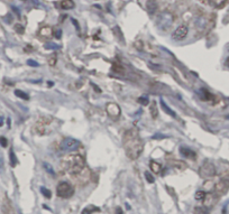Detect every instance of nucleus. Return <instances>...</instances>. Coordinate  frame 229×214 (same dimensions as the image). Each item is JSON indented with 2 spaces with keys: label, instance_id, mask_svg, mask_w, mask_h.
<instances>
[{
  "label": "nucleus",
  "instance_id": "1",
  "mask_svg": "<svg viewBox=\"0 0 229 214\" xmlns=\"http://www.w3.org/2000/svg\"><path fill=\"white\" fill-rule=\"evenodd\" d=\"M124 147L130 159H137L143 151V141L136 130H128L124 137Z\"/></svg>",
  "mask_w": 229,
  "mask_h": 214
},
{
  "label": "nucleus",
  "instance_id": "2",
  "mask_svg": "<svg viewBox=\"0 0 229 214\" xmlns=\"http://www.w3.org/2000/svg\"><path fill=\"white\" fill-rule=\"evenodd\" d=\"M62 166L70 174H79L84 168V159L80 155H70L63 159Z\"/></svg>",
  "mask_w": 229,
  "mask_h": 214
},
{
  "label": "nucleus",
  "instance_id": "3",
  "mask_svg": "<svg viewBox=\"0 0 229 214\" xmlns=\"http://www.w3.org/2000/svg\"><path fill=\"white\" fill-rule=\"evenodd\" d=\"M173 21H174V18H173V15H172L171 12L163 11L157 17L156 24H157V27L160 28V29L167 30L173 25Z\"/></svg>",
  "mask_w": 229,
  "mask_h": 214
},
{
  "label": "nucleus",
  "instance_id": "4",
  "mask_svg": "<svg viewBox=\"0 0 229 214\" xmlns=\"http://www.w3.org/2000/svg\"><path fill=\"white\" fill-rule=\"evenodd\" d=\"M56 193L58 197H62V199H69L74 194V188L71 184L67 183V182H62L60 184L57 185L56 188Z\"/></svg>",
  "mask_w": 229,
  "mask_h": 214
},
{
  "label": "nucleus",
  "instance_id": "5",
  "mask_svg": "<svg viewBox=\"0 0 229 214\" xmlns=\"http://www.w3.org/2000/svg\"><path fill=\"white\" fill-rule=\"evenodd\" d=\"M200 176L202 178H205V179H209V178L214 177L216 175V167L212 163L210 162H205L203 165L200 167Z\"/></svg>",
  "mask_w": 229,
  "mask_h": 214
},
{
  "label": "nucleus",
  "instance_id": "6",
  "mask_svg": "<svg viewBox=\"0 0 229 214\" xmlns=\"http://www.w3.org/2000/svg\"><path fill=\"white\" fill-rule=\"evenodd\" d=\"M79 147H80V141L74 138H71V137L65 138L61 144V149H63L65 151L76 150V149H79Z\"/></svg>",
  "mask_w": 229,
  "mask_h": 214
},
{
  "label": "nucleus",
  "instance_id": "7",
  "mask_svg": "<svg viewBox=\"0 0 229 214\" xmlns=\"http://www.w3.org/2000/svg\"><path fill=\"white\" fill-rule=\"evenodd\" d=\"M188 33H189L188 26L181 25L180 27H178L174 31H173V34H172V39H174V40H183V39L187 37Z\"/></svg>",
  "mask_w": 229,
  "mask_h": 214
},
{
  "label": "nucleus",
  "instance_id": "8",
  "mask_svg": "<svg viewBox=\"0 0 229 214\" xmlns=\"http://www.w3.org/2000/svg\"><path fill=\"white\" fill-rule=\"evenodd\" d=\"M106 110H107V113L111 118H118L120 115V112H121L119 106L114 102H109L106 106Z\"/></svg>",
  "mask_w": 229,
  "mask_h": 214
},
{
  "label": "nucleus",
  "instance_id": "9",
  "mask_svg": "<svg viewBox=\"0 0 229 214\" xmlns=\"http://www.w3.org/2000/svg\"><path fill=\"white\" fill-rule=\"evenodd\" d=\"M229 188V181H227V179H221V181H219L216 184V186H214V193L217 194L218 196L219 195H223V194H225L228 191Z\"/></svg>",
  "mask_w": 229,
  "mask_h": 214
},
{
  "label": "nucleus",
  "instance_id": "10",
  "mask_svg": "<svg viewBox=\"0 0 229 214\" xmlns=\"http://www.w3.org/2000/svg\"><path fill=\"white\" fill-rule=\"evenodd\" d=\"M218 199H219V196L216 193H209L205 195V199H203V205H205V208H210L214 206V204L218 202Z\"/></svg>",
  "mask_w": 229,
  "mask_h": 214
},
{
  "label": "nucleus",
  "instance_id": "11",
  "mask_svg": "<svg viewBox=\"0 0 229 214\" xmlns=\"http://www.w3.org/2000/svg\"><path fill=\"white\" fill-rule=\"evenodd\" d=\"M1 211H2V214H15L12 204L8 197H5V199H3L2 206H1Z\"/></svg>",
  "mask_w": 229,
  "mask_h": 214
},
{
  "label": "nucleus",
  "instance_id": "12",
  "mask_svg": "<svg viewBox=\"0 0 229 214\" xmlns=\"http://www.w3.org/2000/svg\"><path fill=\"white\" fill-rule=\"evenodd\" d=\"M180 154H181L183 157H185V158H189V159H196V157H197L196 153H194L193 150H191V149H189V148H187V147L180 148Z\"/></svg>",
  "mask_w": 229,
  "mask_h": 214
},
{
  "label": "nucleus",
  "instance_id": "13",
  "mask_svg": "<svg viewBox=\"0 0 229 214\" xmlns=\"http://www.w3.org/2000/svg\"><path fill=\"white\" fill-rule=\"evenodd\" d=\"M146 8H147V11L149 12L151 15L155 14V11L157 10V2H156V0H148Z\"/></svg>",
  "mask_w": 229,
  "mask_h": 214
},
{
  "label": "nucleus",
  "instance_id": "14",
  "mask_svg": "<svg viewBox=\"0 0 229 214\" xmlns=\"http://www.w3.org/2000/svg\"><path fill=\"white\" fill-rule=\"evenodd\" d=\"M161 106H162V109L164 110V112H165V113H167V115H170L171 117H173V118H176V113H175V112L173 111V110H172L170 107H167V104L164 102V100H163V99H161Z\"/></svg>",
  "mask_w": 229,
  "mask_h": 214
},
{
  "label": "nucleus",
  "instance_id": "15",
  "mask_svg": "<svg viewBox=\"0 0 229 214\" xmlns=\"http://www.w3.org/2000/svg\"><path fill=\"white\" fill-rule=\"evenodd\" d=\"M76 6V3L73 2V0H62L61 1V8L62 9H73Z\"/></svg>",
  "mask_w": 229,
  "mask_h": 214
},
{
  "label": "nucleus",
  "instance_id": "16",
  "mask_svg": "<svg viewBox=\"0 0 229 214\" xmlns=\"http://www.w3.org/2000/svg\"><path fill=\"white\" fill-rule=\"evenodd\" d=\"M149 113H151L153 119H156V118L158 117V109H157L156 102H155V101H152L151 107H149Z\"/></svg>",
  "mask_w": 229,
  "mask_h": 214
},
{
  "label": "nucleus",
  "instance_id": "17",
  "mask_svg": "<svg viewBox=\"0 0 229 214\" xmlns=\"http://www.w3.org/2000/svg\"><path fill=\"white\" fill-rule=\"evenodd\" d=\"M100 208L94 206V205H88L87 208L82 211V214H92L93 212H99Z\"/></svg>",
  "mask_w": 229,
  "mask_h": 214
},
{
  "label": "nucleus",
  "instance_id": "18",
  "mask_svg": "<svg viewBox=\"0 0 229 214\" xmlns=\"http://www.w3.org/2000/svg\"><path fill=\"white\" fill-rule=\"evenodd\" d=\"M226 1L227 0H209V3L214 8H221L226 3Z\"/></svg>",
  "mask_w": 229,
  "mask_h": 214
},
{
  "label": "nucleus",
  "instance_id": "19",
  "mask_svg": "<svg viewBox=\"0 0 229 214\" xmlns=\"http://www.w3.org/2000/svg\"><path fill=\"white\" fill-rule=\"evenodd\" d=\"M149 165H151L152 172L155 173V174H160V172H161V165H160V164L156 163L155 160H152Z\"/></svg>",
  "mask_w": 229,
  "mask_h": 214
},
{
  "label": "nucleus",
  "instance_id": "20",
  "mask_svg": "<svg viewBox=\"0 0 229 214\" xmlns=\"http://www.w3.org/2000/svg\"><path fill=\"white\" fill-rule=\"evenodd\" d=\"M199 94H200V97H201L202 100H211L212 99V95H211V94L209 93L205 89H201L200 92H199Z\"/></svg>",
  "mask_w": 229,
  "mask_h": 214
},
{
  "label": "nucleus",
  "instance_id": "21",
  "mask_svg": "<svg viewBox=\"0 0 229 214\" xmlns=\"http://www.w3.org/2000/svg\"><path fill=\"white\" fill-rule=\"evenodd\" d=\"M194 214H209V208H205V206H197L193 211Z\"/></svg>",
  "mask_w": 229,
  "mask_h": 214
},
{
  "label": "nucleus",
  "instance_id": "22",
  "mask_svg": "<svg viewBox=\"0 0 229 214\" xmlns=\"http://www.w3.org/2000/svg\"><path fill=\"white\" fill-rule=\"evenodd\" d=\"M15 95L23 100H29V95H28L27 93H25L24 91H21V90H15Z\"/></svg>",
  "mask_w": 229,
  "mask_h": 214
},
{
  "label": "nucleus",
  "instance_id": "23",
  "mask_svg": "<svg viewBox=\"0 0 229 214\" xmlns=\"http://www.w3.org/2000/svg\"><path fill=\"white\" fill-rule=\"evenodd\" d=\"M9 158H10V165H11V167H15L17 165V157H16L15 153H14L12 149L9 151Z\"/></svg>",
  "mask_w": 229,
  "mask_h": 214
},
{
  "label": "nucleus",
  "instance_id": "24",
  "mask_svg": "<svg viewBox=\"0 0 229 214\" xmlns=\"http://www.w3.org/2000/svg\"><path fill=\"white\" fill-rule=\"evenodd\" d=\"M42 36H51L52 35V28L51 27H43L39 31Z\"/></svg>",
  "mask_w": 229,
  "mask_h": 214
},
{
  "label": "nucleus",
  "instance_id": "25",
  "mask_svg": "<svg viewBox=\"0 0 229 214\" xmlns=\"http://www.w3.org/2000/svg\"><path fill=\"white\" fill-rule=\"evenodd\" d=\"M41 193L43 194V196H45L46 199H51L52 197V192L50 190H47L46 187H41Z\"/></svg>",
  "mask_w": 229,
  "mask_h": 214
},
{
  "label": "nucleus",
  "instance_id": "26",
  "mask_svg": "<svg viewBox=\"0 0 229 214\" xmlns=\"http://www.w3.org/2000/svg\"><path fill=\"white\" fill-rule=\"evenodd\" d=\"M44 47H45V49H60L61 48L60 45L54 44V43H46L45 45H44Z\"/></svg>",
  "mask_w": 229,
  "mask_h": 214
},
{
  "label": "nucleus",
  "instance_id": "27",
  "mask_svg": "<svg viewBox=\"0 0 229 214\" xmlns=\"http://www.w3.org/2000/svg\"><path fill=\"white\" fill-rule=\"evenodd\" d=\"M43 167H44V169H45L48 174H52V175H54V174H55L54 169H53L52 165H50L48 163H43Z\"/></svg>",
  "mask_w": 229,
  "mask_h": 214
},
{
  "label": "nucleus",
  "instance_id": "28",
  "mask_svg": "<svg viewBox=\"0 0 229 214\" xmlns=\"http://www.w3.org/2000/svg\"><path fill=\"white\" fill-rule=\"evenodd\" d=\"M205 195H207V193L205 192H203V191H198L196 193V199H198V201H203L205 197Z\"/></svg>",
  "mask_w": 229,
  "mask_h": 214
},
{
  "label": "nucleus",
  "instance_id": "29",
  "mask_svg": "<svg viewBox=\"0 0 229 214\" xmlns=\"http://www.w3.org/2000/svg\"><path fill=\"white\" fill-rule=\"evenodd\" d=\"M145 178H146V181L148 182V183H151V184H153L154 182H155V178H154V176L152 175L149 172H145Z\"/></svg>",
  "mask_w": 229,
  "mask_h": 214
},
{
  "label": "nucleus",
  "instance_id": "30",
  "mask_svg": "<svg viewBox=\"0 0 229 214\" xmlns=\"http://www.w3.org/2000/svg\"><path fill=\"white\" fill-rule=\"evenodd\" d=\"M138 102L140 103L142 106H148L149 101H148V98L147 97H140L138 99Z\"/></svg>",
  "mask_w": 229,
  "mask_h": 214
},
{
  "label": "nucleus",
  "instance_id": "31",
  "mask_svg": "<svg viewBox=\"0 0 229 214\" xmlns=\"http://www.w3.org/2000/svg\"><path fill=\"white\" fill-rule=\"evenodd\" d=\"M174 166L175 167H178V168H180V169H185V167H187V165H185L183 162H175Z\"/></svg>",
  "mask_w": 229,
  "mask_h": 214
},
{
  "label": "nucleus",
  "instance_id": "32",
  "mask_svg": "<svg viewBox=\"0 0 229 214\" xmlns=\"http://www.w3.org/2000/svg\"><path fill=\"white\" fill-rule=\"evenodd\" d=\"M0 145H1V147L6 148L7 146H8V140H7V138H5V137H0Z\"/></svg>",
  "mask_w": 229,
  "mask_h": 214
},
{
  "label": "nucleus",
  "instance_id": "33",
  "mask_svg": "<svg viewBox=\"0 0 229 214\" xmlns=\"http://www.w3.org/2000/svg\"><path fill=\"white\" fill-rule=\"evenodd\" d=\"M27 64L29 65V66H34V67L39 66V64L37 63L36 61H34V60H28V61H27Z\"/></svg>",
  "mask_w": 229,
  "mask_h": 214
},
{
  "label": "nucleus",
  "instance_id": "34",
  "mask_svg": "<svg viewBox=\"0 0 229 214\" xmlns=\"http://www.w3.org/2000/svg\"><path fill=\"white\" fill-rule=\"evenodd\" d=\"M15 30L17 31V33H19V34H23L24 33V27L21 26V25H19V24H17L15 26Z\"/></svg>",
  "mask_w": 229,
  "mask_h": 214
},
{
  "label": "nucleus",
  "instance_id": "35",
  "mask_svg": "<svg viewBox=\"0 0 229 214\" xmlns=\"http://www.w3.org/2000/svg\"><path fill=\"white\" fill-rule=\"evenodd\" d=\"M152 138L153 139H164V138H166V136H164V135H162V133H155Z\"/></svg>",
  "mask_w": 229,
  "mask_h": 214
},
{
  "label": "nucleus",
  "instance_id": "36",
  "mask_svg": "<svg viewBox=\"0 0 229 214\" xmlns=\"http://www.w3.org/2000/svg\"><path fill=\"white\" fill-rule=\"evenodd\" d=\"M61 36H62V30L61 29H57L56 31H55V37H56L57 39H60Z\"/></svg>",
  "mask_w": 229,
  "mask_h": 214
},
{
  "label": "nucleus",
  "instance_id": "37",
  "mask_svg": "<svg viewBox=\"0 0 229 214\" xmlns=\"http://www.w3.org/2000/svg\"><path fill=\"white\" fill-rule=\"evenodd\" d=\"M116 214H124V212H123L121 208H116Z\"/></svg>",
  "mask_w": 229,
  "mask_h": 214
},
{
  "label": "nucleus",
  "instance_id": "38",
  "mask_svg": "<svg viewBox=\"0 0 229 214\" xmlns=\"http://www.w3.org/2000/svg\"><path fill=\"white\" fill-rule=\"evenodd\" d=\"M50 65H55V57H53V60H50Z\"/></svg>",
  "mask_w": 229,
  "mask_h": 214
},
{
  "label": "nucleus",
  "instance_id": "39",
  "mask_svg": "<svg viewBox=\"0 0 229 214\" xmlns=\"http://www.w3.org/2000/svg\"><path fill=\"white\" fill-rule=\"evenodd\" d=\"M3 124V118L2 117H0V127L2 126Z\"/></svg>",
  "mask_w": 229,
  "mask_h": 214
},
{
  "label": "nucleus",
  "instance_id": "40",
  "mask_svg": "<svg viewBox=\"0 0 229 214\" xmlns=\"http://www.w3.org/2000/svg\"><path fill=\"white\" fill-rule=\"evenodd\" d=\"M226 65H227V66L229 67V57H228V58H227V60H226Z\"/></svg>",
  "mask_w": 229,
  "mask_h": 214
}]
</instances>
